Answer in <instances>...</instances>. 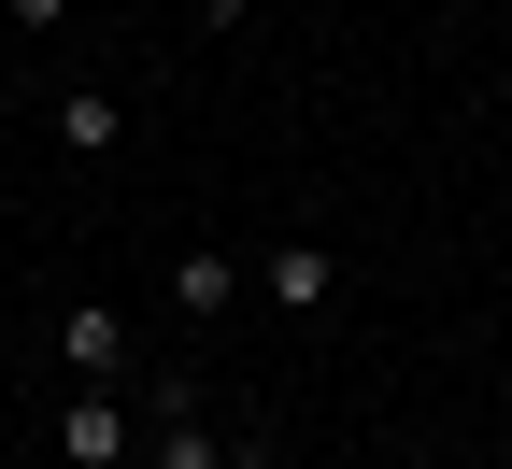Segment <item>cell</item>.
I'll return each mask as SVG.
<instances>
[{
	"label": "cell",
	"instance_id": "cell-2",
	"mask_svg": "<svg viewBox=\"0 0 512 469\" xmlns=\"http://www.w3.org/2000/svg\"><path fill=\"white\" fill-rule=\"evenodd\" d=\"M256 299H271V313H328L342 299V256L328 242H271V256H256Z\"/></svg>",
	"mask_w": 512,
	"mask_h": 469
},
{
	"label": "cell",
	"instance_id": "cell-5",
	"mask_svg": "<svg viewBox=\"0 0 512 469\" xmlns=\"http://www.w3.org/2000/svg\"><path fill=\"white\" fill-rule=\"evenodd\" d=\"M143 469H228V441H214L200 413H157V427H143Z\"/></svg>",
	"mask_w": 512,
	"mask_h": 469
},
{
	"label": "cell",
	"instance_id": "cell-8",
	"mask_svg": "<svg viewBox=\"0 0 512 469\" xmlns=\"http://www.w3.org/2000/svg\"><path fill=\"white\" fill-rule=\"evenodd\" d=\"M242 15H256V0H200V29H242Z\"/></svg>",
	"mask_w": 512,
	"mask_h": 469
},
{
	"label": "cell",
	"instance_id": "cell-3",
	"mask_svg": "<svg viewBox=\"0 0 512 469\" xmlns=\"http://www.w3.org/2000/svg\"><path fill=\"white\" fill-rule=\"evenodd\" d=\"M57 356H72V384H114L128 370V313L114 299H72V313H57Z\"/></svg>",
	"mask_w": 512,
	"mask_h": 469
},
{
	"label": "cell",
	"instance_id": "cell-4",
	"mask_svg": "<svg viewBox=\"0 0 512 469\" xmlns=\"http://www.w3.org/2000/svg\"><path fill=\"white\" fill-rule=\"evenodd\" d=\"M228 299H242V271H228V256H171V313H185V327H214Z\"/></svg>",
	"mask_w": 512,
	"mask_h": 469
},
{
	"label": "cell",
	"instance_id": "cell-7",
	"mask_svg": "<svg viewBox=\"0 0 512 469\" xmlns=\"http://www.w3.org/2000/svg\"><path fill=\"white\" fill-rule=\"evenodd\" d=\"M0 15H15V29H29V43H43V29H57V15H72V0H0Z\"/></svg>",
	"mask_w": 512,
	"mask_h": 469
},
{
	"label": "cell",
	"instance_id": "cell-6",
	"mask_svg": "<svg viewBox=\"0 0 512 469\" xmlns=\"http://www.w3.org/2000/svg\"><path fill=\"white\" fill-rule=\"evenodd\" d=\"M57 143H72V157H114V143H128V114H114L100 86H72V100H57Z\"/></svg>",
	"mask_w": 512,
	"mask_h": 469
},
{
	"label": "cell",
	"instance_id": "cell-1",
	"mask_svg": "<svg viewBox=\"0 0 512 469\" xmlns=\"http://www.w3.org/2000/svg\"><path fill=\"white\" fill-rule=\"evenodd\" d=\"M143 455V413H128L114 384H72V413H57V469H128Z\"/></svg>",
	"mask_w": 512,
	"mask_h": 469
}]
</instances>
